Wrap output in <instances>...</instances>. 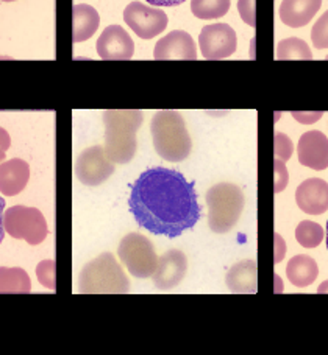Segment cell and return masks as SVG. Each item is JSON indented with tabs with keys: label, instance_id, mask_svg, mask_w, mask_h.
<instances>
[{
	"label": "cell",
	"instance_id": "6da1fadb",
	"mask_svg": "<svg viewBox=\"0 0 328 355\" xmlns=\"http://www.w3.org/2000/svg\"><path fill=\"white\" fill-rule=\"evenodd\" d=\"M129 207L138 225L167 239L192 230L202 217L194 182L166 167H152L140 175L131 186Z\"/></svg>",
	"mask_w": 328,
	"mask_h": 355
},
{
	"label": "cell",
	"instance_id": "7a4b0ae2",
	"mask_svg": "<svg viewBox=\"0 0 328 355\" xmlns=\"http://www.w3.org/2000/svg\"><path fill=\"white\" fill-rule=\"evenodd\" d=\"M141 111H105V153L115 164H129L138 150L136 132L142 125Z\"/></svg>",
	"mask_w": 328,
	"mask_h": 355
},
{
	"label": "cell",
	"instance_id": "3957f363",
	"mask_svg": "<svg viewBox=\"0 0 328 355\" xmlns=\"http://www.w3.org/2000/svg\"><path fill=\"white\" fill-rule=\"evenodd\" d=\"M154 147L169 162L185 161L192 150V141L185 119L177 111H158L150 123Z\"/></svg>",
	"mask_w": 328,
	"mask_h": 355
},
{
	"label": "cell",
	"instance_id": "277c9868",
	"mask_svg": "<svg viewBox=\"0 0 328 355\" xmlns=\"http://www.w3.org/2000/svg\"><path fill=\"white\" fill-rule=\"evenodd\" d=\"M79 290L85 295H124L130 291V281L116 257L104 252L83 266Z\"/></svg>",
	"mask_w": 328,
	"mask_h": 355
},
{
	"label": "cell",
	"instance_id": "5b68a950",
	"mask_svg": "<svg viewBox=\"0 0 328 355\" xmlns=\"http://www.w3.org/2000/svg\"><path fill=\"white\" fill-rule=\"evenodd\" d=\"M208 225L216 234H225L236 226L244 211L245 198L241 187L219 182L206 192Z\"/></svg>",
	"mask_w": 328,
	"mask_h": 355
},
{
	"label": "cell",
	"instance_id": "8992f818",
	"mask_svg": "<svg viewBox=\"0 0 328 355\" xmlns=\"http://www.w3.org/2000/svg\"><path fill=\"white\" fill-rule=\"evenodd\" d=\"M117 254L130 275L138 279L152 277L158 265L154 243L140 232L127 234L119 243Z\"/></svg>",
	"mask_w": 328,
	"mask_h": 355
},
{
	"label": "cell",
	"instance_id": "52a82bcc",
	"mask_svg": "<svg viewBox=\"0 0 328 355\" xmlns=\"http://www.w3.org/2000/svg\"><path fill=\"white\" fill-rule=\"evenodd\" d=\"M5 232L10 237L25 240L28 245H40L49 236L47 221L36 207L13 206L3 214Z\"/></svg>",
	"mask_w": 328,
	"mask_h": 355
},
{
	"label": "cell",
	"instance_id": "ba28073f",
	"mask_svg": "<svg viewBox=\"0 0 328 355\" xmlns=\"http://www.w3.org/2000/svg\"><path fill=\"white\" fill-rule=\"evenodd\" d=\"M115 173V162L105 153V148L94 145L81 151L75 162L77 180L88 187H96Z\"/></svg>",
	"mask_w": 328,
	"mask_h": 355
},
{
	"label": "cell",
	"instance_id": "9c48e42d",
	"mask_svg": "<svg viewBox=\"0 0 328 355\" xmlns=\"http://www.w3.org/2000/svg\"><path fill=\"white\" fill-rule=\"evenodd\" d=\"M124 21L141 40H152L167 27V15L160 8L131 2L124 11Z\"/></svg>",
	"mask_w": 328,
	"mask_h": 355
},
{
	"label": "cell",
	"instance_id": "30bf717a",
	"mask_svg": "<svg viewBox=\"0 0 328 355\" xmlns=\"http://www.w3.org/2000/svg\"><path fill=\"white\" fill-rule=\"evenodd\" d=\"M199 46L205 60H225L236 52V31L229 24L205 25L200 31Z\"/></svg>",
	"mask_w": 328,
	"mask_h": 355
},
{
	"label": "cell",
	"instance_id": "8fae6325",
	"mask_svg": "<svg viewBox=\"0 0 328 355\" xmlns=\"http://www.w3.org/2000/svg\"><path fill=\"white\" fill-rule=\"evenodd\" d=\"M96 49L102 60L125 61L133 56L135 42L121 25H110L100 35Z\"/></svg>",
	"mask_w": 328,
	"mask_h": 355
},
{
	"label": "cell",
	"instance_id": "7c38bea8",
	"mask_svg": "<svg viewBox=\"0 0 328 355\" xmlns=\"http://www.w3.org/2000/svg\"><path fill=\"white\" fill-rule=\"evenodd\" d=\"M188 259L180 250H169L158 259L154 272V284L158 290H172L186 276Z\"/></svg>",
	"mask_w": 328,
	"mask_h": 355
},
{
	"label": "cell",
	"instance_id": "4fadbf2b",
	"mask_svg": "<svg viewBox=\"0 0 328 355\" xmlns=\"http://www.w3.org/2000/svg\"><path fill=\"white\" fill-rule=\"evenodd\" d=\"M154 58L166 60H197V47L192 36L183 30H174L156 42Z\"/></svg>",
	"mask_w": 328,
	"mask_h": 355
},
{
	"label": "cell",
	"instance_id": "5bb4252c",
	"mask_svg": "<svg viewBox=\"0 0 328 355\" xmlns=\"http://www.w3.org/2000/svg\"><path fill=\"white\" fill-rule=\"evenodd\" d=\"M299 162L313 170H325L328 167V139L320 131H308L302 135L299 145Z\"/></svg>",
	"mask_w": 328,
	"mask_h": 355
},
{
	"label": "cell",
	"instance_id": "9a60e30c",
	"mask_svg": "<svg viewBox=\"0 0 328 355\" xmlns=\"http://www.w3.org/2000/svg\"><path fill=\"white\" fill-rule=\"evenodd\" d=\"M295 201L305 214L322 215L328 211V184L319 178H310L297 187Z\"/></svg>",
	"mask_w": 328,
	"mask_h": 355
},
{
	"label": "cell",
	"instance_id": "2e32d148",
	"mask_svg": "<svg viewBox=\"0 0 328 355\" xmlns=\"http://www.w3.org/2000/svg\"><path fill=\"white\" fill-rule=\"evenodd\" d=\"M30 167L24 159H10L0 164V192L5 196H15L27 187Z\"/></svg>",
	"mask_w": 328,
	"mask_h": 355
},
{
	"label": "cell",
	"instance_id": "e0dca14e",
	"mask_svg": "<svg viewBox=\"0 0 328 355\" xmlns=\"http://www.w3.org/2000/svg\"><path fill=\"white\" fill-rule=\"evenodd\" d=\"M322 0H283L280 5L281 22L291 28H300L316 16Z\"/></svg>",
	"mask_w": 328,
	"mask_h": 355
},
{
	"label": "cell",
	"instance_id": "ac0fdd59",
	"mask_svg": "<svg viewBox=\"0 0 328 355\" xmlns=\"http://www.w3.org/2000/svg\"><path fill=\"white\" fill-rule=\"evenodd\" d=\"M225 282L231 293H239V295L256 293V288H258L256 262L244 261L233 265L229 270V272H227Z\"/></svg>",
	"mask_w": 328,
	"mask_h": 355
},
{
	"label": "cell",
	"instance_id": "d6986e66",
	"mask_svg": "<svg viewBox=\"0 0 328 355\" xmlns=\"http://www.w3.org/2000/svg\"><path fill=\"white\" fill-rule=\"evenodd\" d=\"M72 40L74 42H85L96 33L100 25L97 10L91 5L79 3L72 8Z\"/></svg>",
	"mask_w": 328,
	"mask_h": 355
},
{
	"label": "cell",
	"instance_id": "ffe728a7",
	"mask_svg": "<svg viewBox=\"0 0 328 355\" xmlns=\"http://www.w3.org/2000/svg\"><path fill=\"white\" fill-rule=\"evenodd\" d=\"M286 275H288L289 282H291L294 287L305 288V287H310V285L318 279L319 266L313 257L299 254V256H294L291 261L288 262Z\"/></svg>",
	"mask_w": 328,
	"mask_h": 355
},
{
	"label": "cell",
	"instance_id": "44dd1931",
	"mask_svg": "<svg viewBox=\"0 0 328 355\" xmlns=\"http://www.w3.org/2000/svg\"><path fill=\"white\" fill-rule=\"evenodd\" d=\"M31 291V281L22 268L0 266V293L27 295Z\"/></svg>",
	"mask_w": 328,
	"mask_h": 355
},
{
	"label": "cell",
	"instance_id": "7402d4cb",
	"mask_svg": "<svg viewBox=\"0 0 328 355\" xmlns=\"http://www.w3.org/2000/svg\"><path fill=\"white\" fill-rule=\"evenodd\" d=\"M277 58L281 61L288 60H311L313 53L308 44L300 37H288L280 41L277 46Z\"/></svg>",
	"mask_w": 328,
	"mask_h": 355
},
{
	"label": "cell",
	"instance_id": "603a6c76",
	"mask_svg": "<svg viewBox=\"0 0 328 355\" xmlns=\"http://www.w3.org/2000/svg\"><path fill=\"white\" fill-rule=\"evenodd\" d=\"M231 0H191V11L199 19H219L230 10Z\"/></svg>",
	"mask_w": 328,
	"mask_h": 355
},
{
	"label": "cell",
	"instance_id": "cb8c5ba5",
	"mask_svg": "<svg viewBox=\"0 0 328 355\" xmlns=\"http://www.w3.org/2000/svg\"><path fill=\"white\" fill-rule=\"evenodd\" d=\"M324 237L325 236H324L322 226L310 220L302 221V223L297 226V230H295V239H297V242L304 246V248H308V250L319 246L322 243Z\"/></svg>",
	"mask_w": 328,
	"mask_h": 355
},
{
	"label": "cell",
	"instance_id": "d4e9b609",
	"mask_svg": "<svg viewBox=\"0 0 328 355\" xmlns=\"http://www.w3.org/2000/svg\"><path fill=\"white\" fill-rule=\"evenodd\" d=\"M311 41L314 47L319 50L328 49V10L318 19V22L313 25Z\"/></svg>",
	"mask_w": 328,
	"mask_h": 355
},
{
	"label": "cell",
	"instance_id": "484cf974",
	"mask_svg": "<svg viewBox=\"0 0 328 355\" xmlns=\"http://www.w3.org/2000/svg\"><path fill=\"white\" fill-rule=\"evenodd\" d=\"M38 281L41 282L42 287L49 290H55L56 287V263L55 261H42L36 266Z\"/></svg>",
	"mask_w": 328,
	"mask_h": 355
},
{
	"label": "cell",
	"instance_id": "4316f807",
	"mask_svg": "<svg viewBox=\"0 0 328 355\" xmlns=\"http://www.w3.org/2000/svg\"><path fill=\"white\" fill-rule=\"evenodd\" d=\"M294 151V145L286 135L283 132H275L274 136V153H275V159H280L283 162H286L289 157L293 156Z\"/></svg>",
	"mask_w": 328,
	"mask_h": 355
},
{
	"label": "cell",
	"instance_id": "83f0119b",
	"mask_svg": "<svg viewBox=\"0 0 328 355\" xmlns=\"http://www.w3.org/2000/svg\"><path fill=\"white\" fill-rule=\"evenodd\" d=\"M238 11L245 24L255 27V0H239Z\"/></svg>",
	"mask_w": 328,
	"mask_h": 355
},
{
	"label": "cell",
	"instance_id": "f1b7e54d",
	"mask_svg": "<svg viewBox=\"0 0 328 355\" xmlns=\"http://www.w3.org/2000/svg\"><path fill=\"white\" fill-rule=\"evenodd\" d=\"M288 184V170L285 167V162L280 159H275V192H283Z\"/></svg>",
	"mask_w": 328,
	"mask_h": 355
},
{
	"label": "cell",
	"instance_id": "f546056e",
	"mask_svg": "<svg viewBox=\"0 0 328 355\" xmlns=\"http://www.w3.org/2000/svg\"><path fill=\"white\" fill-rule=\"evenodd\" d=\"M324 112H293V117L304 125H311L322 119Z\"/></svg>",
	"mask_w": 328,
	"mask_h": 355
},
{
	"label": "cell",
	"instance_id": "4dcf8cb0",
	"mask_svg": "<svg viewBox=\"0 0 328 355\" xmlns=\"http://www.w3.org/2000/svg\"><path fill=\"white\" fill-rule=\"evenodd\" d=\"M10 145H11L10 135L6 132V130L0 128V162L5 159V155H6V151H8Z\"/></svg>",
	"mask_w": 328,
	"mask_h": 355
},
{
	"label": "cell",
	"instance_id": "1f68e13d",
	"mask_svg": "<svg viewBox=\"0 0 328 355\" xmlns=\"http://www.w3.org/2000/svg\"><path fill=\"white\" fill-rule=\"evenodd\" d=\"M275 243H277V252H275V263H279L283 257H285V242L283 239L275 234Z\"/></svg>",
	"mask_w": 328,
	"mask_h": 355
},
{
	"label": "cell",
	"instance_id": "d6a6232c",
	"mask_svg": "<svg viewBox=\"0 0 328 355\" xmlns=\"http://www.w3.org/2000/svg\"><path fill=\"white\" fill-rule=\"evenodd\" d=\"M147 2L154 6H177L186 2V0H147Z\"/></svg>",
	"mask_w": 328,
	"mask_h": 355
},
{
	"label": "cell",
	"instance_id": "836d02e7",
	"mask_svg": "<svg viewBox=\"0 0 328 355\" xmlns=\"http://www.w3.org/2000/svg\"><path fill=\"white\" fill-rule=\"evenodd\" d=\"M3 214H5V200L0 196V243L3 242L5 237V226H3Z\"/></svg>",
	"mask_w": 328,
	"mask_h": 355
},
{
	"label": "cell",
	"instance_id": "e575fe53",
	"mask_svg": "<svg viewBox=\"0 0 328 355\" xmlns=\"http://www.w3.org/2000/svg\"><path fill=\"white\" fill-rule=\"evenodd\" d=\"M318 293H328V281L320 284V287L318 288Z\"/></svg>",
	"mask_w": 328,
	"mask_h": 355
},
{
	"label": "cell",
	"instance_id": "d590c367",
	"mask_svg": "<svg viewBox=\"0 0 328 355\" xmlns=\"http://www.w3.org/2000/svg\"><path fill=\"white\" fill-rule=\"evenodd\" d=\"M327 250H328V221H327Z\"/></svg>",
	"mask_w": 328,
	"mask_h": 355
},
{
	"label": "cell",
	"instance_id": "8d00e7d4",
	"mask_svg": "<svg viewBox=\"0 0 328 355\" xmlns=\"http://www.w3.org/2000/svg\"><path fill=\"white\" fill-rule=\"evenodd\" d=\"M2 2H16V0H2Z\"/></svg>",
	"mask_w": 328,
	"mask_h": 355
},
{
	"label": "cell",
	"instance_id": "74e56055",
	"mask_svg": "<svg viewBox=\"0 0 328 355\" xmlns=\"http://www.w3.org/2000/svg\"><path fill=\"white\" fill-rule=\"evenodd\" d=\"M327 60H328V55H327Z\"/></svg>",
	"mask_w": 328,
	"mask_h": 355
}]
</instances>
